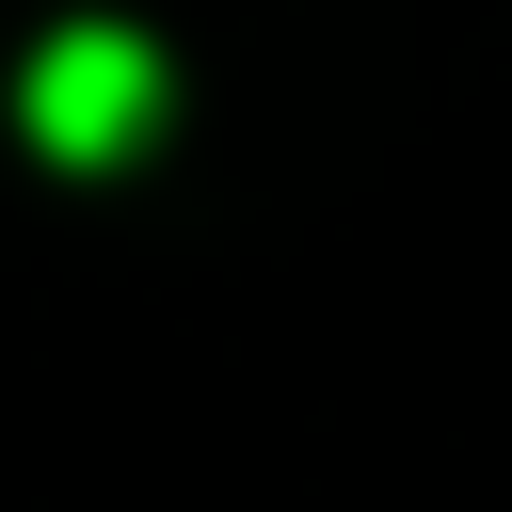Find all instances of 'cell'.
<instances>
[{
    "label": "cell",
    "instance_id": "cell-1",
    "mask_svg": "<svg viewBox=\"0 0 512 512\" xmlns=\"http://www.w3.org/2000/svg\"><path fill=\"white\" fill-rule=\"evenodd\" d=\"M16 128H32L64 176L144 160V128H160V48H144V32H112V16L48 32V48H32V80H16Z\"/></svg>",
    "mask_w": 512,
    "mask_h": 512
}]
</instances>
